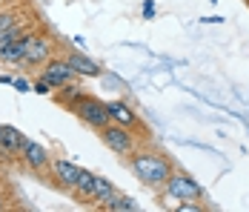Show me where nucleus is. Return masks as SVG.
I'll list each match as a JSON object with an SVG mask.
<instances>
[{
	"label": "nucleus",
	"mask_w": 249,
	"mask_h": 212,
	"mask_svg": "<svg viewBox=\"0 0 249 212\" xmlns=\"http://www.w3.org/2000/svg\"><path fill=\"white\" fill-rule=\"evenodd\" d=\"M0 210H6V204H3V198H0Z\"/></svg>",
	"instance_id": "23"
},
{
	"label": "nucleus",
	"mask_w": 249,
	"mask_h": 212,
	"mask_svg": "<svg viewBox=\"0 0 249 212\" xmlns=\"http://www.w3.org/2000/svg\"><path fill=\"white\" fill-rule=\"evenodd\" d=\"M23 35H26V29L20 23L15 26V29H9V32H3V35H0V49L9 46V43H15V40H18V38H23Z\"/></svg>",
	"instance_id": "17"
},
{
	"label": "nucleus",
	"mask_w": 249,
	"mask_h": 212,
	"mask_svg": "<svg viewBox=\"0 0 249 212\" xmlns=\"http://www.w3.org/2000/svg\"><path fill=\"white\" fill-rule=\"evenodd\" d=\"M95 172H89V169H83L80 172V178H77V184H75V189H72V195H75L80 204H86V195H89V189H92V184H95Z\"/></svg>",
	"instance_id": "14"
},
{
	"label": "nucleus",
	"mask_w": 249,
	"mask_h": 212,
	"mask_svg": "<svg viewBox=\"0 0 249 212\" xmlns=\"http://www.w3.org/2000/svg\"><path fill=\"white\" fill-rule=\"evenodd\" d=\"M72 112L77 115V120L80 123H86L89 129H103L106 123H112V118H109V109H106V103L103 100H98L95 95H80L75 103L69 106Z\"/></svg>",
	"instance_id": "2"
},
{
	"label": "nucleus",
	"mask_w": 249,
	"mask_h": 212,
	"mask_svg": "<svg viewBox=\"0 0 249 212\" xmlns=\"http://www.w3.org/2000/svg\"><path fill=\"white\" fill-rule=\"evenodd\" d=\"M224 18H200V23H221Z\"/></svg>",
	"instance_id": "21"
},
{
	"label": "nucleus",
	"mask_w": 249,
	"mask_h": 212,
	"mask_svg": "<svg viewBox=\"0 0 249 212\" xmlns=\"http://www.w3.org/2000/svg\"><path fill=\"white\" fill-rule=\"evenodd\" d=\"M163 192L169 201H200L203 198V187L186 172H172L163 184Z\"/></svg>",
	"instance_id": "3"
},
{
	"label": "nucleus",
	"mask_w": 249,
	"mask_h": 212,
	"mask_svg": "<svg viewBox=\"0 0 249 212\" xmlns=\"http://www.w3.org/2000/svg\"><path fill=\"white\" fill-rule=\"evenodd\" d=\"M20 23V12L18 9H0V35L3 32H9V29H15V26Z\"/></svg>",
	"instance_id": "16"
},
{
	"label": "nucleus",
	"mask_w": 249,
	"mask_h": 212,
	"mask_svg": "<svg viewBox=\"0 0 249 212\" xmlns=\"http://www.w3.org/2000/svg\"><path fill=\"white\" fill-rule=\"evenodd\" d=\"M40 75L49 80L52 86H54V92H57V89H63V86H69V83H77V80H80V75L69 66V60H66V58H52V60H46Z\"/></svg>",
	"instance_id": "5"
},
{
	"label": "nucleus",
	"mask_w": 249,
	"mask_h": 212,
	"mask_svg": "<svg viewBox=\"0 0 249 212\" xmlns=\"http://www.w3.org/2000/svg\"><path fill=\"white\" fill-rule=\"evenodd\" d=\"M15 80V75H0V83H12Z\"/></svg>",
	"instance_id": "22"
},
{
	"label": "nucleus",
	"mask_w": 249,
	"mask_h": 212,
	"mask_svg": "<svg viewBox=\"0 0 249 212\" xmlns=\"http://www.w3.org/2000/svg\"><path fill=\"white\" fill-rule=\"evenodd\" d=\"M106 109H109V118H112V123H121V126H126V129L141 126L138 112H135L126 100H106Z\"/></svg>",
	"instance_id": "9"
},
{
	"label": "nucleus",
	"mask_w": 249,
	"mask_h": 212,
	"mask_svg": "<svg viewBox=\"0 0 249 212\" xmlns=\"http://www.w3.org/2000/svg\"><path fill=\"white\" fill-rule=\"evenodd\" d=\"M0 132H3V123H0Z\"/></svg>",
	"instance_id": "24"
},
{
	"label": "nucleus",
	"mask_w": 249,
	"mask_h": 212,
	"mask_svg": "<svg viewBox=\"0 0 249 212\" xmlns=\"http://www.w3.org/2000/svg\"><path fill=\"white\" fill-rule=\"evenodd\" d=\"M100 141L106 143L115 155H124V158H129V155H135L138 149H135V135L126 129V126H121V123H106L103 129H98Z\"/></svg>",
	"instance_id": "4"
},
{
	"label": "nucleus",
	"mask_w": 249,
	"mask_h": 212,
	"mask_svg": "<svg viewBox=\"0 0 249 212\" xmlns=\"http://www.w3.org/2000/svg\"><path fill=\"white\" fill-rule=\"evenodd\" d=\"M103 210H109V212H138V201H135V198H129V195H121V192H118V195L103 207Z\"/></svg>",
	"instance_id": "15"
},
{
	"label": "nucleus",
	"mask_w": 249,
	"mask_h": 212,
	"mask_svg": "<svg viewBox=\"0 0 249 212\" xmlns=\"http://www.w3.org/2000/svg\"><path fill=\"white\" fill-rule=\"evenodd\" d=\"M52 40L43 38V35H32L29 38V49H26V58H23V66H40L52 60Z\"/></svg>",
	"instance_id": "8"
},
{
	"label": "nucleus",
	"mask_w": 249,
	"mask_h": 212,
	"mask_svg": "<svg viewBox=\"0 0 249 212\" xmlns=\"http://www.w3.org/2000/svg\"><path fill=\"white\" fill-rule=\"evenodd\" d=\"M132 172L138 175L141 184H146L152 189H163L166 178L175 172V166L160 152H135L132 155Z\"/></svg>",
	"instance_id": "1"
},
{
	"label": "nucleus",
	"mask_w": 249,
	"mask_h": 212,
	"mask_svg": "<svg viewBox=\"0 0 249 212\" xmlns=\"http://www.w3.org/2000/svg\"><path fill=\"white\" fill-rule=\"evenodd\" d=\"M32 92H37V95H54V86H52L43 75H37V77L32 80Z\"/></svg>",
	"instance_id": "18"
},
{
	"label": "nucleus",
	"mask_w": 249,
	"mask_h": 212,
	"mask_svg": "<svg viewBox=\"0 0 249 212\" xmlns=\"http://www.w3.org/2000/svg\"><path fill=\"white\" fill-rule=\"evenodd\" d=\"M26 135L20 129H15V126H3V132H0V152L6 155V158H20V146H23Z\"/></svg>",
	"instance_id": "12"
},
{
	"label": "nucleus",
	"mask_w": 249,
	"mask_h": 212,
	"mask_svg": "<svg viewBox=\"0 0 249 212\" xmlns=\"http://www.w3.org/2000/svg\"><path fill=\"white\" fill-rule=\"evenodd\" d=\"M49 172H52V178H54V184H57V187L66 189V192H72L83 169H80L77 164H72V161H66V158H52Z\"/></svg>",
	"instance_id": "7"
},
{
	"label": "nucleus",
	"mask_w": 249,
	"mask_h": 212,
	"mask_svg": "<svg viewBox=\"0 0 249 212\" xmlns=\"http://www.w3.org/2000/svg\"><path fill=\"white\" fill-rule=\"evenodd\" d=\"M12 86H15L18 92H32V83H29V77H23V75H20V77H15V80H12Z\"/></svg>",
	"instance_id": "19"
},
{
	"label": "nucleus",
	"mask_w": 249,
	"mask_h": 212,
	"mask_svg": "<svg viewBox=\"0 0 249 212\" xmlns=\"http://www.w3.org/2000/svg\"><path fill=\"white\" fill-rule=\"evenodd\" d=\"M20 161H23L32 172H46L52 164V155H49V149L43 146V143H37V141H32V138H26L23 146H20Z\"/></svg>",
	"instance_id": "6"
},
{
	"label": "nucleus",
	"mask_w": 249,
	"mask_h": 212,
	"mask_svg": "<svg viewBox=\"0 0 249 212\" xmlns=\"http://www.w3.org/2000/svg\"><path fill=\"white\" fill-rule=\"evenodd\" d=\"M143 18H155V3H152V0H146V3H143Z\"/></svg>",
	"instance_id": "20"
},
{
	"label": "nucleus",
	"mask_w": 249,
	"mask_h": 212,
	"mask_svg": "<svg viewBox=\"0 0 249 212\" xmlns=\"http://www.w3.org/2000/svg\"><path fill=\"white\" fill-rule=\"evenodd\" d=\"M29 38H32V32H26L23 38H18L15 43H9V46L0 49V63H9V66H18V63H23L26 49H29Z\"/></svg>",
	"instance_id": "13"
},
{
	"label": "nucleus",
	"mask_w": 249,
	"mask_h": 212,
	"mask_svg": "<svg viewBox=\"0 0 249 212\" xmlns=\"http://www.w3.org/2000/svg\"><path fill=\"white\" fill-rule=\"evenodd\" d=\"M118 195V187L109 181V178H95V184L89 189V195H86V204H92V207H106L112 198Z\"/></svg>",
	"instance_id": "10"
},
{
	"label": "nucleus",
	"mask_w": 249,
	"mask_h": 212,
	"mask_svg": "<svg viewBox=\"0 0 249 212\" xmlns=\"http://www.w3.org/2000/svg\"><path fill=\"white\" fill-rule=\"evenodd\" d=\"M66 60H69V66L80 75V77H100L103 69H100V63H95L89 55H83V52H66L63 55Z\"/></svg>",
	"instance_id": "11"
}]
</instances>
